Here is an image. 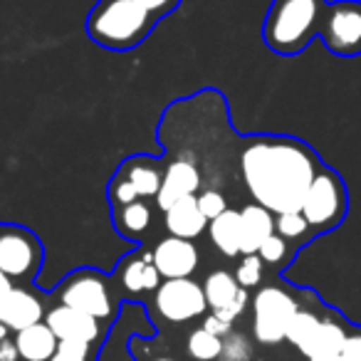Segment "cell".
<instances>
[{
	"label": "cell",
	"instance_id": "4dcf8cb0",
	"mask_svg": "<svg viewBox=\"0 0 361 361\" xmlns=\"http://www.w3.org/2000/svg\"><path fill=\"white\" fill-rule=\"evenodd\" d=\"M109 193H111V201H114V206H126V203L139 201V193H136V188L131 186V180L124 178L121 173H116Z\"/></svg>",
	"mask_w": 361,
	"mask_h": 361
},
{
	"label": "cell",
	"instance_id": "ac0fdd59",
	"mask_svg": "<svg viewBox=\"0 0 361 361\" xmlns=\"http://www.w3.org/2000/svg\"><path fill=\"white\" fill-rule=\"evenodd\" d=\"M16 344L23 361H50L52 354L57 351L60 339L47 326V322H37L27 329L16 331Z\"/></svg>",
	"mask_w": 361,
	"mask_h": 361
},
{
	"label": "cell",
	"instance_id": "836d02e7",
	"mask_svg": "<svg viewBox=\"0 0 361 361\" xmlns=\"http://www.w3.org/2000/svg\"><path fill=\"white\" fill-rule=\"evenodd\" d=\"M231 326H233V322L228 319V317H223L221 312H213V314H208L206 319H203V329L213 331V334H218V336H226L228 331H231Z\"/></svg>",
	"mask_w": 361,
	"mask_h": 361
},
{
	"label": "cell",
	"instance_id": "ba28073f",
	"mask_svg": "<svg viewBox=\"0 0 361 361\" xmlns=\"http://www.w3.org/2000/svg\"><path fill=\"white\" fill-rule=\"evenodd\" d=\"M156 310L169 322H191L203 317L208 310L203 285L191 277L164 280L156 290Z\"/></svg>",
	"mask_w": 361,
	"mask_h": 361
},
{
	"label": "cell",
	"instance_id": "8992f818",
	"mask_svg": "<svg viewBox=\"0 0 361 361\" xmlns=\"http://www.w3.org/2000/svg\"><path fill=\"white\" fill-rule=\"evenodd\" d=\"M319 37L336 57L361 55V0H336L326 8Z\"/></svg>",
	"mask_w": 361,
	"mask_h": 361
},
{
	"label": "cell",
	"instance_id": "d6986e66",
	"mask_svg": "<svg viewBox=\"0 0 361 361\" xmlns=\"http://www.w3.org/2000/svg\"><path fill=\"white\" fill-rule=\"evenodd\" d=\"M208 235L211 243L216 245V250H221L226 257L240 255V243H243V223H240V211L221 213L218 218H213L208 223Z\"/></svg>",
	"mask_w": 361,
	"mask_h": 361
},
{
	"label": "cell",
	"instance_id": "8fae6325",
	"mask_svg": "<svg viewBox=\"0 0 361 361\" xmlns=\"http://www.w3.org/2000/svg\"><path fill=\"white\" fill-rule=\"evenodd\" d=\"M198 188H201L198 166L188 159H176L164 171V180H161V188L156 193V206L161 211H169L171 206H176L183 198L196 196Z\"/></svg>",
	"mask_w": 361,
	"mask_h": 361
},
{
	"label": "cell",
	"instance_id": "74e56055",
	"mask_svg": "<svg viewBox=\"0 0 361 361\" xmlns=\"http://www.w3.org/2000/svg\"><path fill=\"white\" fill-rule=\"evenodd\" d=\"M154 361H176V359H169V356H161V359H154Z\"/></svg>",
	"mask_w": 361,
	"mask_h": 361
},
{
	"label": "cell",
	"instance_id": "d6a6232c",
	"mask_svg": "<svg viewBox=\"0 0 361 361\" xmlns=\"http://www.w3.org/2000/svg\"><path fill=\"white\" fill-rule=\"evenodd\" d=\"M136 3H141V6L146 8L149 13H154L156 18H164L169 16V13H173L176 8L180 6V0H136Z\"/></svg>",
	"mask_w": 361,
	"mask_h": 361
},
{
	"label": "cell",
	"instance_id": "7a4b0ae2",
	"mask_svg": "<svg viewBox=\"0 0 361 361\" xmlns=\"http://www.w3.org/2000/svg\"><path fill=\"white\" fill-rule=\"evenodd\" d=\"M326 8V0H272L262 23V40L282 57L300 55L319 37Z\"/></svg>",
	"mask_w": 361,
	"mask_h": 361
},
{
	"label": "cell",
	"instance_id": "2e32d148",
	"mask_svg": "<svg viewBox=\"0 0 361 361\" xmlns=\"http://www.w3.org/2000/svg\"><path fill=\"white\" fill-rule=\"evenodd\" d=\"M166 213V231L173 238H183V240H196L203 231L208 228V218L203 216L201 206H198L196 196H188L171 206Z\"/></svg>",
	"mask_w": 361,
	"mask_h": 361
},
{
	"label": "cell",
	"instance_id": "30bf717a",
	"mask_svg": "<svg viewBox=\"0 0 361 361\" xmlns=\"http://www.w3.org/2000/svg\"><path fill=\"white\" fill-rule=\"evenodd\" d=\"M151 255H154V265L164 280L191 277L198 267V247L193 245V240H183V238H164L156 243Z\"/></svg>",
	"mask_w": 361,
	"mask_h": 361
},
{
	"label": "cell",
	"instance_id": "7402d4cb",
	"mask_svg": "<svg viewBox=\"0 0 361 361\" xmlns=\"http://www.w3.org/2000/svg\"><path fill=\"white\" fill-rule=\"evenodd\" d=\"M151 226V208L146 206L144 201H134L126 203V206H119V211L114 213V228L121 238L126 240H136L141 238Z\"/></svg>",
	"mask_w": 361,
	"mask_h": 361
},
{
	"label": "cell",
	"instance_id": "e0dca14e",
	"mask_svg": "<svg viewBox=\"0 0 361 361\" xmlns=\"http://www.w3.org/2000/svg\"><path fill=\"white\" fill-rule=\"evenodd\" d=\"M243 223V243L240 255H255L260 245L275 233V213L267 211L260 203H250L240 211Z\"/></svg>",
	"mask_w": 361,
	"mask_h": 361
},
{
	"label": "cell",
	"instance_id": "9c48e42d",
	"mask_svg": "<svg viewBox=\"0 0 361 361\" xmlns=\"http://www.w3.org/2000/svg\"><path fill=\"white\" fill-rule=\"evenodd\" d=\"M60 302L94 317V319H109L114 312L106 280L94 270H80L70 275V280L60 292Z\"/></svg>",
	"mask_w": 361,
	"mask_h": 361
},
{
	"label": "cell",
	"instance_id": "5b68a950",
	"mask_svg": "<svg viewBox=\"0 0 361 361\" xmlns=\"http://www.w3.org/2000/svg\"><path fill=\"white\" fill-rule=\"evenodd\" d=\"M300 310V302L287 290L277 285L260 287L252 300V334L260 344H280L287 336L295 312Z\"/></svg>",
	"mask_w": 361,
	"mask_h": 361
},
{
	"label": "cell",
	"instance_id": "e575fe53",
	"mask_svg": "<svg viewBox=\"0 0 361 361\" xmlns=\"http://www.w3.org/2000/svg\"><path fill=\"white\" fill-rule=\"evenodd\" d=\"M20 354H18V344L16 339H3L0 341V361H18Z\"/></svg>",
	"mask_w": 361,
	"mask_h": 361
},
{
	"label": "cell",
	"instance_id": "1f68e13d",
	"mask_svg": "<svg viewBox=\"0 0 361 361\" xmlns=\"http://www.w3.org/2000/svg\"><path fill=\"white\" fill-rule=\"evenodd\" d=\"M339 361H361V326L349 329V336H346V341H344Z\"/></svg>",
	"mask_w": 361,
	"mask_h": 361
},
{
	"label": "cell",
	"instance_id": "f546056e",
	"mask_svg": "<svg viewBox=\"0 0 361 361\" xmlns=\"http://www.w3.org/2000/svg\"><path fill=\"white\" fill-rule=\"evenodd\" d=\"M198 198V206H201L203 216L208 218V221H213V218H218L221 213L228 211V201L226 196H223L221 191H216V188H211V191H203Z\"/></svg>",
	"mask_w": 361,
	"mask_h": 361
},
{
	"label": "cell",
	"instance_id": "9a60e30c",
	"mask_svg": "<svg viewBox=\"0 0 361 361\" xmlns=\"http://www.w3.org/2000/svg\"><path fill=\"white\" fill-rule=\"evenodd\" d=\"M119 282L126 292H131V295L159 290L161 275L154 265V255H151L149 250L131 252L119 270Z\"/></svg>",
	"mask_w": 361,
	"mask_h": 361
},
{
	"label": "cell",
	"instance_id": "4316f807",
	"mask_svg": "<svg viewBox=\"0 0 361 361\" xmlns=\"http://www.w3.org/2000/svg\"><path fill=\"white\" fill-rule=\"evenodd\" d=\"M262 270H265V262H262V257L257 255H243L240 265H238L235 270V280L240 287H245V290H250V287L260 285L262 280Z\"/></svg>",
	"mask_w": 361,
	"mask_h": 361
},
{
	"label": "cell",
	"instance_id": "5bb4252c",
	"mask_svg": "<svg viewBox=\"0 0 361 361\" xmlns=\"http://www.w3.org/2000/svg\"><path fill=\"white\" fill-rule=\"evenodd\" d=\"M349 336V326L341 317H322L312 341L300 351L305 359H339L344 341Z\"/></svg>",
	"mask_w": 361,
	"mask_h": 361
},
{
	"label": "cell",
	"instance_id": "8d00e7d4",
	"mask_svg": "<svg viewBox=\"0 0 361 361\" xmlns=\"http://www.w3.org/2000/svg\"><path fill=\"white\" fill-rule=\"evenodd\" d=\"M8 331H11V329H8V326L3 324V322H0V341H3V339H8Z\"/></svg>",
	"mask_w": 361,
	"mask_h": 361
},
{
	"label": "cell",
	"instance_id": "603a6c76",
	"mask_svg": "<svg viewBox=\"0 0 361 361\" xmlns=\"http://www.w3.org/2000/svg\"><path fill=\"white\" fill-rule=\"evenodd\" d=\"M322 317L317 314L314 310H307V307H300V310L295 312V317H292L290 326H287V336L285 341H290L295 349H305L307 344L312 341V336H314L317 326H319Z\"/></svg>",
	"mask_w": 361,
	"mask_h": 361
},
{
	"label": "cell",
	"instance_id": "7c38bea8",
	"mask_svg": "<svg viewBox=\"0 0 361 361\" xmlns=\"http://www.w3.org/2000/svg\"><path fill=\"white\" fill-rule=\"evenodd\" d=\"M45 322L60 341L67 339V341H90V344H94L102 336L99 319L75 310V307L62 305V302L47 312Z\"/></svg>",
	"mask_w": 361,
	"mask_h": 361
},
{
	"label": "cell",
	"instance_id": "d590c367",
	"mask_svg": "<svg viewBox=\"0 0 361 361\" xmlns=\"http://www.w3.org/2000/svg\"><path fill=\"white\" fill-rule=\"evenodd\" d=\"M11 290H13V280L6 275V272L0 270V300H3V297H6Z\"/></svg>",
	"mask_w": 361,
	"mask_h": 361
},
{
	"label": "cell",
	"instance_id": "83f0119b",
	"mask_svg": "<svg viewBox=\"0 0 361 361\" xmlns=\"http://www.w3.org/2000/svg\"><path fill=\"white\" fill-rule=\"evenodd\" d=\"M50 361H94L92 359V344L90 341H67L62 339L57 344V351Z\"/></svg>",
	"mask_w": 361,
	"mask_h": 361
},
{
	"label": "cell",
	"instance_id": "44dd1931",
	"mask_svg": "<svg viewBox=\"0 0 361 361\" xmlns=\"http://www.w3.org/2000/svg\"><path fill=\"white\" fill-rule=\"evenodd\" d=\"M243 287L238 285L235 275H231L228 270H216L206 277L203 282V292H206V302L213 312H226L233 305V300L238 297Z\"/></svg>",
	"mask_w": 361,
	"mask_h": 361
},
{
	"label": "cell",
	"instance_id": "cb8c5ba5",
	"mask_svg": "<svg viewBox=\"0 0 361 361\" xmlns=\"http://www.w3.org/2000/svg\"><path fill=\"white\" fill-rule=\"evenodd\" d=\"M188 356L196 361H216L221 359V351H223V336L213 334L208 329H196L188 334Z\"/></svg>",
	"mask_w": 361,
	"mask_h": 361
},
{
	"label": "cell",
	"instance_id": "52a82bcc",
	"mask_svg": "<svg viewBox=\"0 0 361 361\" xmlns=\"http://www.w3.org/2000/svg\"><path fill=\"white\" fill-rule=\"evenodd\" d=\"M42 267V245L35 233L8 226L0 231V270L11 280H30Z\"/></svg>",
	"mask_w": 361,
	"mask_h": 361
},
{
	"label": "cell",
	"instance_id": "484cf974",
	"mask_svg": "<svg viewBox=\"0 0 361 361\" xmlns=\"http://www.w3.org/2000/svg\"><path fill=\"white\" fill-rule=\"evenodd\" d=\"M252 356V344L243 331H228L223 339V351L221 361H250Z\"/></svg>",
	"mask_w": 361,
	"mask_h": 361
},
{
	"label": "cell",
	"instance_id": "3957f363",
	"mask_svg": "<svg viewBox=\"0 0 361 361\" xmlns=\"http://www.w3.org/2000/svg\"><path fill=\"white\" fill-rule=\"evenodd\" d=\"M159 18L136 0H99L87 16V35L94 45L126 52L144 45Z\"/></svg>",
	"mask_w": 361,
	"mask_h": 361
},
{
	"label": "cell",
	"instance_id": "277c9868",
	"mask_svg": "<svg viewBox=\"0 0 361 361\" xmlns=\"http://www.w3.org/2000/svg\"><path fill=\"white\" fill-rule=\"evenodd\" d=\"M300 213L310 223V231L314 235L339 228L349 213V193L344 178L329 166H322L307 191Z\"/></svg>",
	"mask_w": 361,
	"mask_h": 361
},
{
	"label": "cell",
	"instance_id": "6da1fadb",
	"mask_svg": "<svg viewBox=\"0 0 361 361\" xmlns=\"http://www.w3.org/2000/svg\"><path fill=\"white\" fill-rule=\"evenodd\" d=\"M322 166L317 151L295 136H252L240 154L247 191L275 216L300 211Z\"/></svg>",
	"mask_w": 361,
	"mask_h": 361
},
{
	"label": "cell",
	"instance_id": "ffe728a7",
	"mask_svg": "<svg viewBox=\"0 0 361 361\" xmlns=\"http://www.w3.org/2000/svg\"><path fill=\"white\" fill-rule=\"evenodd\" d=\"M119 173L131 180V186L136 188L139 198H156V193H159V188H161V180H164L161 169L151 159H146V156H134V159H129L119 169Z\"/></svg>",
	"mask_w": 361,
	"mask_h": 361
},
{
	"label": "cell",
	"instance_id": "f1b7e54d",
	"mask_svg": "<svg viewBox=\"0 0 361 361\" xmlns=\"http://www.w3.org/2000/svg\"><path fill=\"white\" fill-rule=\"evenodd\" d=\"M287 252H290L287 240L282 235H277V233H272V235L260 245L257 255H260L262 262H267V265H282V262H285V257H287Z\"/></svg>",
	"mask_w": 361,
	"mask_h": 361
},
{
	"label": "cell",
	"instance_id": "4fadbf2b",
	"mask_svg": "<svg viewBox=\"0 0 361 361\" xmlns=\"http://www.w3.org/2000/svg\"><path fill=\"white\" fill-rule=\"evenodd\" d=\"M0 322L11 331H23L37 322H45V310L32 292L13 285V290L0 300Z\"/></svg>",
	"mask_w": 361,
	"mask_h": 361
},
{
	"label": "cell",
	"instance_id": "d4e9b609",
	"mask_svg": "<svg viewBox=\"0 0 361 361\" xmlns=\"http://www.w3.org/2000/svg\"><path fill=\"white\" fill-rule=\"evenodd\" d=\"M275 233L282 235L287 243L290 240H305L307 235H312L310 223L305 221L300 211H290V213H277L275 216Z\"/></svg>",
	"mask_w": 361,
	"mask_h": 361
},
{
	"label": "cell",
	"instance_id": "f35d334b",
	"mask_svg": "<svg viewBox=\"0 0 361 361\" xmlns=\"http://www.w3.org/2000/svg\"><path fill=\"white\" fill-rule=\"evenodd\" d=\"M312 361H339V359H312Z\"/></svg>",
	"mask_w": 361,
	"mask_h": 361
}]
</instances>
